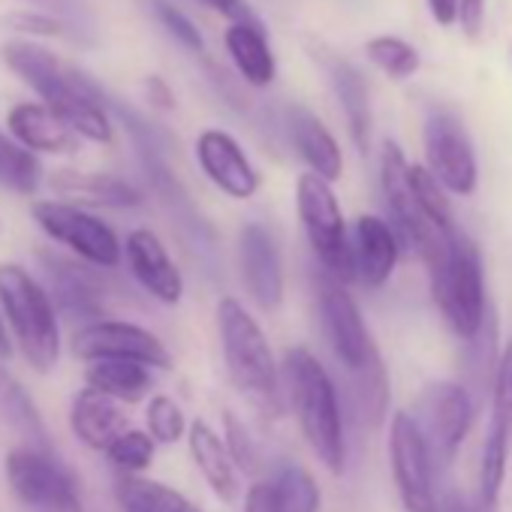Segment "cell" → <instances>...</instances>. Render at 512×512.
I'll use <instances>...</instances> for the list:
<instances>
[{
	"label": "cell",
	"mask_w": 512,
	"mask_h": 512,
	"mask_svg": "<svg viewBox=\"0 0 512 512\" xmlns=\"http://www.w3.org/2000/svg\"><path fill=\"white\" fill-rule=\"evenodd\" d=\"M0 58L25 85H31L40 94L43 106L55 112L76 136L100 145L112 142L115 130L112 118L100 103V94L82 73L64 67L55 52L31 40H10L0 49Z\"/></svg>",
	"instance_id": "1"
},
{
	"label": "cell",
	"mask_w": 512,
	"mask_h": 512,
	"mask_svg": "<svg viewBox=\"0 0 512 512\" xmlns=\"http://www.w3.org/2000/svg\"><path fill=\"white\" fill-rule=\"evenodd\" d=\"M281 374H284V395L296 413L305 443L332 476H341L347 467V437H344L341 395L332 374L305 347L287 350Z\"/></svg>",
	"instance_id": "2"
},
{
	"label": "cell",
	"mask_w": 512,
	"mask_h": 512,
	"mask_svg": "<svg viewBox=\"0 0 512 512\" xmlns=\"http://www.w3.org/2000/svg\"><path fill=\"white\" fill-rule=\"evenodd\" d=\"M217 335L223 347V365L235 392L263 416H281L287 398L281 365L275 362L263 326L232 296H223L217 302Z\"/></svg>",
	"instance_id": "3"
},
{
	"label": "cell",
	"mask_w": 512,
	"mask_h": 512,
	"mask_svg": "<svg viewBox=\"0 0 512 512\" xmlns=\"http://www.w3.org/2000/svg\"><path fill=\"white\" fill-rule=\"evenodd\" d=\"M431 299L437 311L443 314L446 326L467 344L473 341L491 308L485 296V269H482V253L476 241L467 232H455L452 241L425 263Z\"/></svg>",
	"instance_id": "4"
},
{
	"label": "cell",
	"mask_w": 512,
	"mask_h": 512,
	"mask_svg": "<svg viewBox=\"0 0 512 512\" xmlns=\"http://www.w3.org/2000/svg\"><path fill=\"white\" fill-rule=\"evenodd\" d=\"M0 311L25 362L34 371L49 374L61 359L58 311L40 281L16 263L0 266Z\"/></svg>",
	"instance_id": "5"
},
{
	"label": "cell",
	"mask_w": 512,
	"mask_h": 512,
	"mask_svg": "<svg viewBox=\"0 0 512 512\" xmlns=\"http://www.w3.org/2000/svg\"><path fill=\"white\" fill-rule=\"evenodd\" d=\"M296 208L320 269L341 284L353 281V235L347 232V220L332 184L314 172L299 175Z\"/></svg>",
	"instance_id": "6"
},
{
	"label": "cell",
	"mask_w": 512,
	"mask_h": 512,
	"mask_svg": "<svg viewBox=\"0 0 512 512\" xmlns=\"http://www.w3.org/2000/svg\"><path fill=\"white\" fill-rule=\"evenodd\" d=\"M13 497L31 512H85L76 476L43 446H19L4 461Z\"/></svg>",
	"instance_id": "7"
},
{
	"label": "cell",
	"mask_w": 512,
	"mask_h": 512,
	"mask_svg": "<svg viewBox=\"0 0 512 512\" xmlns=\"http://www.w3.org/2000/svg\"><path fill=\"white\" fill-rule=\"evenodd\" d=\"M380 190H383V199H386V211H389V223L392 229L398 232L401 244L413 247L422 263H428L431 256H437L458 229L452 232H443L437 229L419 199H416V190L410 184V163L401 151L398 142H383V151H380Z\"/></svg>",
	"instance_id": "8"
},
{
	"label": "cell",
	"mask_w": 512,
	"mask_h": 512,
	"mask_svg": "<svg viewBox=\"0 0 512 512\" xmlns=\"http://www.w3.org/2000/svg\"><path fill=\"white\" fill-rule=\"evenodd\" d=\"M434 467H449L461 452V443L473 425V395L458 380H434L416 398V413H410Z\"/></svg>",
	"instance_id": "9"
},
{
	"label": "cell",
	"mask_w": 512,
	"mask_h": 512,
	"mask_svg": "<svg viewBox=\"0 0 512 512\" xmlns=\"http://www.w3.org/2000/svg\"><path fill=\"white\" fill-rule=\"evenodd\" d=\"M314 293H317V311L323 323V335L344 368V374H356L380 362V350L368 332V323L356 305V299L347 293V287L326 275L323 269L314 278Z\"/></svg>",
	"instance_id": "10"
},
{
	"label": "cell",
	"mask_w": 512,
	"mask_h": 512,
	"mask_svg": "<svg viewBox=\"0 0 512 512\" xmlns=\"http://www.w3.org/2000/svg\"><path fill=\"white\" fill-rule=\"evenodd\" d=\"M389 464L404 512H443L437 467L410 413H395L389 422Z\"/></svg>",
	"instance_id": "11"
},
{
	"label": "cell",
	"mask_w": 512,
	"mask_h": 512,
	"mask_svg": "<svg viewBox=\"0 0 512 512\" xmlns=\"http://www.w3.org/2000/svg\"><path fill=\"white\" fill-rule=\"evenodd\" d=\"M31 211L49 238L70 247L85 263L97 269H115L121 263V241L115 229L106 220L94 217L91 211L70 205V202H58V199L34 202Z\"/></svg>",
	"instance_id": "12"
},
{
	"label": "cell",
	"mask_w": 512,
	"mask_h": 512,
	"mask_svg": "<svg viewBox=\"0 0 512 512\" xmlns=\"http://www.w3.org/2000/svg\"><path fill=\"white\" fill-rule=\"evenodd\" d=\"M422 142L428 163L425 169L440 181V187L455 196H470L479 184V166L464 124L452 112L434 109L425 118Z\"/></svg>",
	"instance_id": "13"
},
{
	"label": "cell",
	"mask_w": 512,
	"mask_h": 512,
	"mask_svg": "<svg viewBox=\"0 0 512 512\" xmlns=\"http://www.w3.org/2000/svg\"><path fill=\"white\" fill-rule=\"evenodd\" d=\"M73 353L85 362H100V359H124V362H139L145 368H172V353L169 347L148 329L124 320H94L85 329L76 332L73 338Z\"/></svg>",
	"instance_id": "14"
},
{
	"label": "cell",
	"mask_w": 512,
	"mask_h": 512,
	"mask_svg": "<svg viewBox=\"0 0 512 512\" xmlns=\"http://www.w3.org/2000/svg\"><path fill=\"white\" fill-rule=\"evenodd\" d=\"M238 266H241V284L250 296V302L272 314L284 305V263L281 250L275 244V235L263 223H244L238 232Z\"/></svg>",
	"instance_id": "15"
},
{
	"label": "cell",
	"mask_w": 512,
	"mask_h": 512,
	"mask_svg": "<svg viewBox=\"0 0 512 512\" xmlns=\"http://www.w3.org/2000/svg\"><path fill=\"white\" fill-rule=\"evenodd\" d=\"M196 160L205 178L229 199H250L260 190V172L226 130H205L196 139Z\"/></svg>",
	"instance_id": "16"
},
{
	"label": "cell",
	"mask_w": 512,
	"mask_h": 512,
	"mask_svg": "<svg viewBox=\"0 0 512 512\" xmlns=\"http://www.w3.org/2000/svg\"><path fill=\"white\" fill-rule=\"evenodd\" d=\"M124 260L139 287L163 305H178L184 296V278L166 244L151 229H133L124 241Z\"/></svg>",
	"instance_id": "17"
},
{
	"label": "cell",
	"mask_w": 512,
	"mask_h": 512,
	"mask_svg": "<svg viewBox=\"0 0 512 512\" xmlns=\"http://www.w3.org/2000/svg\"><path fill=\"white\" fill-rule=\"evenodd\" d=\"M401 256V238L389 220L377 214L356 217L353 226V281L368 290H380L395 275Z\"/></svg>",
	"instance_id": "18"
},
{
	"label": "cell",
	"mask_w": 512,
	"mask_h": 512,
	"mask_svg": "<svg viewBox=\"0 0 512 512\" xmlns=\"http://www.w3.org/2000/svg\"><path fill=\"white\" fill-rule=\"evenodd\" d=\"M287 130H290V139H293L299 157L308 163V169L314 175L326 178L329 184L341 178V172H344L341 145L314 112H308L305 106L287 109Z\"/></svg>",
	"instance_id": "19"
},
{
	"label": "cell",
	"mask_w": 512,
	"mask_h": 512,
	"mask_svg": "<svg viewBox=\"0 0 512 512\" xmlns=\"http://www.w3.org/2000/svg\"><path fill=\"white\" fill-rule=\"evenodd\" d=\"M10 136L34 154H73L76 133L43 103H19L7 112Z\"/></svg>",
	"instance_id": "20"
},
{
	"label": "cell",
	"mask_w": 512,
	"mask_h": 512,
	"mask_svg": "<svg viewBox=\"0 0 512 512\" xmlns=\"http://www.w3.org/2000/svg\"><path fill=\"white\" fill-rule=\"evenodd\" d=\"M52 187L61 202L70 205H103V208H136L142 205V193L127 184L124 178L103 175V172H76V169H61L52 175Z\"/></svg>",
	"instance_id": "21"
},
{
	"label": "cell",
	"mask_w": 512,
	"mask_h": 512,
	"mask_svg": "<svg viewBox=\"0 0 512 512\" xmlns=\"http://www.w3.org/2000/svg\"><path fill=\"white\" fill-rule=\"evenodd\" d=\"M70 428H73V434L79 437V443H85L88 449L106 452L130 425H127V416L121 413L118 401H112L109 395L94 392V389L85 386V389L73 398V407H70Z\"/></svg>",
	"instance_id": "22"
},
{
	"label": "cell",
	"mask_w": 512,
	"mask_h": 512,
	"mask_svg": "<svg viewBox=\"0 0 512 512\" xmlns=\"http://www.w3.org/2000/svg\"><path fill=\"white\" fill-rule=\"evenodd\" d=\"M187 446H190V458L196 470L202 473L214 497H220L223 503H232L238 497V467L232 464L223 437L208 422L196 419L187 431Z\"/></svg>",
	"instance_id": "23"
},
{
	"label": "cell",
	"mask_w": 512,
	"mask_h": 512,
	"mask_svg": "<svg viewBox=\"0 0 512 512\" xmlns=\"http://www.w3.org/2000/svg\"><path fill=\"white\" fill-rule=\"evenodd\" d=\"M226 52L241 79L253 88H269L275 82L278 61L260 22H232L226 28Z\"/></svg>",
	"instance_id": "24"
},
{
	"label": "cell",
	"mask_w": 512,
	"mask_h": 512,
	"mask_svg": "<svg viewBox=\"0 0 512 512\" xmlns=\"http://www.w3.org/2000/svg\"><path fill=\"white\" fill-rule=\"evenodd\" d=\"M326 73H329L332 91H335V97H338V103L344 109V118H347V130L353 136V145L362 154H368L374 118H371V97H368V85H365L362 73L350 61H344V58H329Z\"/></svg>",
	"instance_id": "25"
},
{
	"label": "cell",
	"mask_w": 512,
	"mask_h": 512,
	"mask_svg": "<svg viewBox=\"0 0 512 512\" xmlns=\"http://www.w3.org/2000/svg\"><path fill=\"white\" fill-rule=\"evenodd\" d=\"M85 386L118 404H139L151 389V368L124 359H100L85 371Z\"/></svg>",
	"instance_id": "26"
},
{
	"label": "cell",
	"mask_w": 512,
	"mask_h": 512,
	"mask_svg": "<svg viewBox=\"0 0 512 512\" xmlns=\"http://www.w3.org/2000/svg\"><path fill=\"white\" fill-rule=\"evenodd\" d=\"M344 392L350 398L353 416L362 428L377 431L386 422L389 413V374L383 359L374 362L365 371L356 374H344Z\"/></svg>",
	"instance_id": "27"
},
{
	"label": "cell",
	"mask_w": 512,
	"mask_h": 512,
	"mask_svg": "<svg viewBox=\"0 0 512 512\" xmlns=\"http://www.w3.org/2000/svg\"><path fill=\"white\" fill-rule=\"evenodd\" d=\"M266 482L272 512H320V485L317 479L296 461H284Z\"/></svg>",
	"instance_id": "28"
},
{
	"label": "cell",
	"mask_w": 512,
	"mask_h": 512,
	"mask_svg": "<svg viewBox=\"0 0 512 512\" xmlns=\"http://www.w3.org/2000/svg\"><path fill=\"white\" fill-rule=\"evenodd\" d=\"M509 446H512V428L500 419H488V431L482 440V455H479V503L494 512L503 482H506V461H509Z\"/></svg>",
	"instance_id": "29"
},
{
	"label": "cell",
	"mask_w": 512,
	"mask_h": 512,
	"mask_svg": "<svg viewBox=\"0 0 512 512\" xmlns=\"http://www.w3.org/2000/svg\"><path fill=\"white\" fill-rule=\"evenodd\" d=\"M115 500L124 512H202L193 500H187L181 491L145 479V476H118L115 482Z\"/></svg>",
	"instance_id": "30"
},
{
	"label": "cell",
	"mask_w": 512,
	"mask_h": 512,
	"mask_svg": "<svg viewBox=\"0 0 512 512\" xmlns=\"http://www.w3.org/2000/svg\"><path fill=\"white\" fill-rule=\"evenodd\" d=\"M52 290H55L58 308L73 314V317H100V311H103L100 308V287L70 263L52 266Z\"/></svg>",
	"instance_id": "31"
},
{
	"label": "cell",
	"mask_w": 512,
	"mask_h": 512,
	"mask_svg": "<svg viewBox=\"0 0 512 512\" xmlns=\"http://www.w3.org/2000/svg\"><path fill=\"white\" fill-rule=\"evenodd\" d=\"M40 178H43V166L37 154L19 145L13 136L0 133V184L13 193L31 196L40 190Z\"/></svg>",
	"instance_id": "32"
},
{
	"label": "cell",
	"mask_w": 512,
	"mask_h": 512,
	"mask_svg": "<svg viewBox=\"0 0 512 512\" xmlns=\"http://www.w3.org/2000/svg\"><path fill=\"white\" fill-rule=\"evenodd\" d=\"M154 446L157 440L148 434V431H139V428H127L109 449H106V458L112 467H118L124 476H142L151 461H154Z\"/></svg>",
	"instance_id": "33"
},
{
	"label": "cell",
	"mask_w": 512,
	"mask_h": 512,
	"mask_svg": "<svg viewBox=\"0 0 512 512\" xmlns=\"http://www.w3.org/2000/svg\"><path fill=\"white\" fill-rule=\"evenodd\" d=\"M365 52L371 64H377L392 79H410L419 70V52L401 37H374Z\"/></svg>",
	"instance_id": "34"
},
{
	"label": "cell",
	"mask_w": 512,
	"mask_h": 512,
	"mask_svg": "<svg viewBox=\"0 0 512 512\" xmlns=\"http://www.w3.org/2000/svg\"><path fill=\"white\" fill-rule=\"evenodd\" d=\"M223 443L229 449L232 464L244 476H256V473L263 470V452H260V446H256V440L250 437L247 425L232 410L223 413Z\"/></svg>",
	"instance_id": "35"
},
{
	"label": "cell",
	"mask_w": 512,
	"mask_h": 512,
	"mask_svg": "<svg viewBox=\"0 0 512 512\" xmlns=\"http://www.w3.org/2000/svg\"><path fill=\"white\" fill-rule=\"evenodd\" d=\"M145 422H148V434L157 440V443H178L187 437L190 425L184 419V410L169 398V395H154L148 401V410H145Z\"/></svg>",
	"instance_id": "36"
},
{
	"label": "cell",
	"mask_w": 512,
	"mask_h": 512,
	"mask_svg": "<svg viewBox=\"0 0 512 512\" xmlns=\"http://www.w3.org/2000/svg\"><path fill=\"white\" fill-rule=\"evenodd\" d=\"M0 407L4 413L16 422V428H22L31 440H40V446H46V431H43V422L34 410V404L28 401V395L22 392L19 383H13L4 371H0Z\"/></svg>",
	"instance_id": "37"
},
{
	"label": "cell",
	"mask_w": 512,
	"mask_h": 512,
	"mask_svg": "<svg viewBox=\"0 0 512 512\" xmlns=\"http://www.w3.org/2000/svg\"><path fill=\"white\" fill-rule=\"evenodd\" d=\"M491 416H500L512 428V341L500 350V362L491 383Z\"/></svg>",
	"instance_id": "38"
},
{
	"label": "cell",
	"mask_w": 512,
	"mask_h": 512,
	"mask_svg": "<svg viewBox=\"0 0 512 512\" xmlns=\"http://www.w3.org/2000/svg\"><path fill=\"white\" fill-rule=\"evenodd\" d=\"M154 13H157L160 25L172 34V40H178L184 49H190V52H202L205 49L199 28L181 10H175L172 4H166V0H154Z\"/></svg>",
	"instance_id": "39"
},
{
	"label": "cell",
	"mask_w": 512,
	"mask_h": 512,
	"mask_svg": "<svg viewBox=\"0 0 512 512\" xmlns=\"http://www.w3.org/2000/svg\"><path fill=\"white\" fill-rule=\"evenodd\" d=\"M458 25L470 40H476L485 28V0H461L458 4Z\"/></svg>",
	"instance_id": "40"
},
{
	"label": "cell",
	"mask_w": 512,
	"mask_h": 512,
	"mask_svg": "<svg viewBox=\"0 0 512 512\" xmlns=\"http://www.w3.org/2000/svg\"><path fill=\"white\" fill-rule=\"evenodd\" d=\"M13 25L19 31H28V34H37V37H49V34H61L64 25L52 16H34V13H19L13 19Z\"/></svg>",
	"instance_id": "41"
},
{
	"label": "cell",
	"mask_w": 512,
	"mask_h": 512,
	"mask_svg": "<svg viewBox=\"0 0 512 512\" xmlns=\"http://www.w3.org/2000/svg\"><path fill=\"white\" fill-rule=\"evenodd\" d=\"M199 4L226 16L229 22H256V16L250 13V7L244 4V0H199Z\"/></svg>",
	"instance_id": "42"
},
{
	"label": "cell",
	"mask_w": 512,
	"mask_h": 512,
	"mask_svg": "<svg viewBox=\"0 0 512 512\" xmlns=\"http://www.w3.org/2000/svg\"><path fill=\"white\" fill-rule=\"evenodd\" d=\"M31 4L43 7L52 19H73V22H85V16H79V4H76V0H31Z\"/></svg>",
	"instance_id": "43"
},
{
	"label": "cell",
	"mask_w": 512,
	"mask_h": 512,
	"mask_svg": "<svg viewBox=\"0 0 512 512\" xmlns=\"http://www.w3.org/2000/svg\"><path fill=\"white\" fill-rule=\"evenodd\" d=\"M244 512H272V503H269V491H266V482H253L247 488V497H244Z\"/></svg>",
	"instance_id": "44"
},
{
	"label": "cell",
	"mask_w": 512,
	"mask_h": 512,
	"mask_svg": "<svg viewBox=\"0 0 512 512\" xmlns=\"http://www.w3.org/2000/svg\"><path fill=\"white\" fill-rule=\"evenodd\" d=\"M458 4H461V0H428L431 19H434L437 25H452V22H458Z\"/></svg>",
	"instance_id": "45"
},
{
	"label": "cell",
	"mask_w": 512,
	"mask_h": 512,
	"mask_svg": "<svg viewBox=\"0 0 512 512\" xmlns=\"http://www.w3.org/2000/svg\"><path fill=\"white\" fill-rule=\"evenodd\" d=\"M443 512H488L479 500H467L464 494L458 491H449L443 497Z\"/></svg>",
	"instance_id": "46"
},
{
	"label": "cell",
	"mask_w": 512,
	"mask_h": 512,
	"mask_svg": "<svg viewBox=\"0 0 512 512\" xmlns=\"http://www.w3.org/2000/svg\"><path fill=\"white\" fill-rule=\"evenodd\" d=\"M148 97H151V103H154V106H160V109H172V106H175L172 91H169V88H166V82H163V79H157V76H151V79H148Z\"/></svg>",
	"instance_id": "47"
},
{
	"label": "cell",
	"mask_w": 512,
	"mask_h": 512,
	"mask_svg": "<svg viewBox=\"0 0 512 512\" xmlns=\"http://www.w3.org/2000/svg\"><path fill=\"white\" fill-rule=\"evenodd\" d=\"M13 356V335L7 332V323L0 320V359H10Z\"/></svg>",
	"instance_id": "48"
}]
</instances>
